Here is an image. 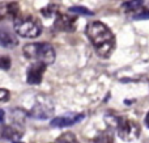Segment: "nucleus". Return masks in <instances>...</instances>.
I'll list each match as a JSON object with an SVG mask.
<instances>
[{
    "label": "nucleus",
    "mask_w": 149,
    "mask_h": 143,
    "mask_svg": "<svg viewBox=\"0 0 149 143\" xmlns=\"http://www.w3.org/2000/svg\"><path fill=\"white\" fill-rule=\"evenodd\" d=\"M143 7H144V0H130V1H126L122 5V8L128 13L137 12V11H140Z\"/></svg>",
    "instance_id": "nucleus-12"
},
{
    "label": "nucleus",
    "mask_w": 149,
    "mask_h": 143,
    "mask_svg": "<svg viewBox=\"0 0 149 143\" xmlns=\"http://www.w3.org/2000/svg\"><path fill=\"white\" fill-rule=\"evenodd\" d=\"M0 137L4 139L17 142L22 137V131L20 130L18 125H10V126H3L0 128Z\"/></svg>",
    "instance_id": "nucleus-10"
},
{
    "label": "nucleus",
    "mask_w": 149,
    "mask_h": 143,
    "mask_svg": "<svg viewBox=\"0 0 149 143\" xmlns=\"http://www.w3.org/2000/svg\"><path fill=\"white\" fill-rule=\"evenodd\" d=\"M18 45V39L16 36H13L10 32L1 29L0 30V46L1 47H7V49H13Z\"/></svg>",
    "instance_id": "nucleus-11"
},
{
    "label": "nucleus",
    "mask_w": 149,
    "mask_h": 143,
    "mask_svg": "<svg viewBox=\"0 0 149 143\" xmlns=\"http://www.w3.org/2000/svg\"><path fill=\"white\" fill-rule=\"evenodd\" d=\"M70 12L76 13V15H82V16H93V12L89 11L85 7H79V5H74V7L70 8Z\"/></svg>",
    "instance_id": "nucleus-16"
},
{
    "label": "nucleus",
    "mask_w": 149,
    "mask_h": 143,
    "mask_svg": "<svg viewBox=\"0 0 149 143\" xmlns=\"http://www.w3.org/2000/svg\"><path fill=\"white\" fill-rule=\"evenodd\" d=\"M52 114H54V105L51 104L50 99L46 97V100H39L38 97V101L34 104L31 110L28 113V117L34 118V120H49L52 117Z\"/></svg>",
    "instance_id": "nucleus-5"
},
{
    "label": "nucleus",
    "mask_w": 149,
    "mask_h": 143,
    "mask_svg": "<svg viewBox=\"0 0 149 143\" xmlns=\"http://www.w3.org/2000/svg\"><path fill=\"white\" fill-rule=\"evenodd\" d=\"M56 143H79V141L73 133L67 131V133H63L60 137H58Z\"/></svg>",
    "instance_id": "nucleus-14"
},
{
    "label": "nucleus",
    "mask_w": 149,
    "mask_h": 143,
    "mask_svg": "<svg viewBox=\"0 0 149 143\" xmlns=\"http://www.w3.org/2000/svg\"><path fill=\"white\" fill-rule=\"evenodd\" d=\"M94 143H114V135L110 130L100 133L94 138Z\"/></svg>",
    "instance_id": "nucleus-13"
},
{
    "label": "nucleus",
    "mask_w": 149,
    "mask_h": 143,
    "mask_svg": "<svg viewBox=\"0 0 149 143\" xmlns=\"http://www.w3.org/2000/svg\"><path fill=\"white\" fill-rule=\"evenodd\" d=\"M74 24H76V18L70 15H64V13H59L56 16L54 25L55 29L58 30H64V32H71L74 29Z\"/></svg>",
    "instance_id": "nucleus-8"
},
{
    "label": "nucleus",
    "mask_w": 149,
    "mask_h": 143,
    "mask_svg": "<svg viewBox=\"0 0 149 143\" xmlns=\"http://www.w3.org/2000/svg\"><path fill=\"white\" fill-rule=\"evenodd\" d=\"M145 125H147V128H149V112L145 116Z\"/></svg>",
    "instance_id": "nucleus-23"
},
{
    "label": "nucleus",
    "mask_w": 149,
    "mask_h": 143,
    "mask_svg": "<svg viewBox=\"0 0 149 143\" xmlns=\"http://www.w3.org/2000/svg\"><path fill=\"white\" fill-rule=\"evenodd\" d=\"M45 71H46V64L38 62L33 63L26 71V81L29 84H39L42 81Z\"/></svg>",
    "instance_id": "nucleus-7"
},
{
    "label": "nucleus",
    "mask_w": 149,
    "mask_h": 143,
    "mask_svg": "<svg viewBox=\"0 0 149 143\" xmlns=\"http://www.w3.org/2000/svg\"><path fill=\"white\" fill-rule=\"evenodd\" d=\"M116 131H118V135L122 141L132 142V141H136V139L140 137L141 128H140V125L136 122V121L120 117L119 123H118V128H116Z\"/></svg>",
    "instance_id": "nucleus-4"
},
{
    "label": "nucleus",
    "mask_w": 149,
    "mask_h": 143,
    "mask_svg": "<svg viewBox=\"0 0 149 143\" xmlns=\"http://www.w3.org/2000/svg\"><path fill=\"white\" fill-rule=\"evenodd\" d=\"M20 16V7L17 3H8L0 5V18H12L17 20Z\"/></svg>",
    "instance_id": "nucleus-9"
},
{
    "label": "nucleus",
    "mask_w": 149,
    "mask_h": 143,
    "mask_svg": "<svg viewBox=\"0 0 149 143\" xmlns=\"http://www.w3.org/2000/svg\"><path fill=\"white\" fill-rule=\"evenodd\" d=\"M86 36L101 58H109L113 54L115 49V38L107 25L101 21L89 22L86 26Z\"/></svg>",
    "instance_id": "nucleus-1"
},
{
    "label": "nucleus",
    "mask_w": 149,
    "mask_h": 143,
    "mask_svg": "<svg viewBox=\"0 0 149 143\" xmlns=\"http://www.w3.org/2000/svg\"><path fill=\"white\" fill-rule=\"evenodd\" d=\"M56 11H58V8L55 7V5L50 4V5H47L46 8H42L41 13L45 16V17H51L52 15H55V13H56Z\"/></svg>",
    "instance_id": "nucleus-18"
},
{
    "label": "nucleus",
    "mask_w": 149,
    "mask_h": 143,
    "mask_svg": "<svg viewBox=\"0 0 149 143\" xmlns=\"http://www.w3.org/2000/svg\"><path fill=\"white\" fill-rule=\"evenodd\" d=\"M15 30L24 38H37L42 33V25L37 18L31 16L18 17L15 20Z\"/></svg>",
    "instance_id": "nucleus-3"
},
{
    "label": "nucleus",
    "mask_w": 149,
    "mask_h": 143,
    "mask_svg": "<svg viewBox=\"0 0 149 143\" xmlns=\"http://www.w3.org/2000/svg\"><path fill=\"white\" fill-rule=\"evenodd\" d=\"M13 143H22V142H21V141H17V142H13Z\"/></svg>",
    "instance_id": "nucleus-24"
},
{
    "label": "nucleus",
    "mask_w": 149,
    "mask_h": 143,
    "mask_svg": "<svg viewBox=\"0 0 149 143\" xmlns=\"http://www.w3.org/2000/svg\"><path fill=\"white\" fill-rule=\"evenodd\" d=\"M119 120H120V117H116V116H114V114H106L105 116V122L110 129H116L118 128Z\"/></svg>",
    "instance_id": "nucleus-15"
},
{
    "label": "nucleus",
    "mask_w": 149,
    "mask_h": 143,
    "mask_svg": "<svg viewBox=\"0 0 149 143\" xmlns=\"http://www.w3.org/2000/svg\"><path fill=\"white\" fill-rule=\"evenodd\" d=\"M15 113H22L24 116H28V114H25V112H24L21 108H15V109L12 110V114H15ZM13 120H15V122L18 125V122H22V118H20V116H17V117H13Z\"/></svg>",
    "instance_id": "nucleus-20"
},
{
    "label": "nucleus",
    "mask_w": 149,
    "mask_h": 143,
    "mask_svg": "<svg viewBox=\"0 0 149 143\" xmlns=\"http://www.w3.org/2000/svg\"><path fill=\"white\" fill-rule=\"evenodd\" d=\"M134 18H136V20H143V18H149V12H141V13H137L136 16H134Z\"/></svg>",
    "instance_id": "nucleus-21"
},
{
    "label": "nucleus",
    "mask_w": 149,
    "mask_h": 143,
    "mask_svg": "<svg viewBox=\"0 0 149 143\" xmlns=\"http://www.w3.org/2000/svg\"><path fill=\"white\" fill-rule=\"evenodd\" d=\"M4 120H5V112L3 109H0V123L4 122Z\"/></svg>",
    "instance_id": "nucleus-22"
},
{
    "label": "nucleus",
    "mask_w": 149,
    "mask_h": 143,
    "mask_svg": "<svg viewBox=\"0 0 149 143\" xmlns=\"http://www.w3.org/2000/svg\"><path fill=\"white\" fill-rule=\"evenodd\" d=\"M10 64H12V62H10V58L7 57V55H0V70H9L10 68Z\"/></svg>",
    "instance_id": "nucleus-17"
},
{
    "label": "nucleus",
    "mask_w": 149,
    "mask_h": 143,
    "mask_svg": "<svg viewBox=\"0 0 149 143\" xmlns=\"http://www.w3.org/2000/svg\"><path fill=\"white\" fill-rule=\"evenodd\" d=\"M85 116L82 113H71V114H64L55 117L50 121V125L52 128H70V126L74 125V123L82 121Z\"/></svg>",
    "instance_id": "nucleus-6"
},
{
    "label": "nucleus",
    "mask_w": 149,
    "mask_h": 143,
    "mask_svg": "<svg viewBox=\"0 0 149 143\" xmlns=\"http://www.w3.org/2000/svg\"><path fill=\"white\" fill-rule=\"evenodd\" d=\"M24 54L28 59L36 60L43 64H51L55 60V50L50 43L41 42V43H28L22 49Z\"/></svg>",
    "instance_id": "nucleus-2"
},
{
    "label": "nucleus",
    "mask_w": 149,
    "mask_h": 143,
    "mask_svg": "<svg viewBox=\"0 0 149 143\" xmlns=\"http://www.w3.org/2000/svg\"><path fill=\"white\" fill-rule=\"evenodd\" d=\"M9 91H7V89L4 88H0V102H7L8 100H9Z\"/></svg>",
    "instance_id": "nucleus-19"
}]
</instances>
